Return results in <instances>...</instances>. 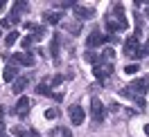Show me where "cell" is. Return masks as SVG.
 I'll return each mask as SVG.
<instances>
[{
  "mask_svg": "<svg viewBox=\"0 0 149 137\" xmlns=\"http://www.w3.org/2000/svg\"><path fill=\"white\" fill-rule=\"evenodd\" d=\"M93 74H95L97 81H106V79L113 74V63H104V61H100L97 65H93Z\"/></svg>",
  "mask_w": 149,
  "mask_h": 137,
  "instance_id": "6da1fadb",
  "label": "cell"
},
{
  "mask_svg": "<svg viewBox=\"0 0 149 137\" xmlns=\"http://www.w3.org/2000/svg\"><path fill=\"white\" fill-rule=\"evenodd\" d=\"M91 117H93L95 124H102L104 117H106V108L102 106L100 99H91Z\"/></svg>",
  "mask_w": 149,
  "mask_h": 137,
  "instance_id": "7a4b0ae2",
  "label": "cell"
},
{
  "mask_svg": "<svg viewBox=\"0 0 149 137\" xmlns=\"http://www.w3.org/2000/svg\"><path fill=\"white\" fill-rule=\"evenodd\" d=\"M127 88H129V90L133 92V94L142 97V94H145V92L149 90V74H147V76H140V79H136V81H131L129 85H127Z\"/></svg>",
  "mask_w": 149,
  "mask_h": 137,
  "instance_id": "3957f363",
  "label": "cell"
},
{
  "mask_svg": "<svg viewBox=\"0 0 149 137\" xmlns=\"http://www.w3.org/2000/svg\"><path fill=\"white\" fill-rule=\"evenodd\" d=\"M36 63V59L32 56V52H18V54L11 56V65H27V67H32V65Z\"/></svg>",
  "mask_w": 149,
  "mask_h": 137,
  "instance_id": "277c9868",
  "label": "cell"
},
{
  "mask_svg": "<svg viewBox=\"0 0 149 137\" xmlns=\"http://www.w3.org/2000/svg\"><path fill=\"white\" fill-rule=\"evenodd\" d=\"M138 50H140V45H138V36L133 34V36H129L127 41H124V54L129 56V59H138Z\"/></svg>",
  "mask_w": 149,
  "mask_h": 137,
  "instance_id": "5b68a950",
  "label": "cell"
},
{
  "mask_svg": "<svg viewBox=\"0 0 149 137\" xmlns=\"http://www.w3.org/2000/svg\"><path fill=\"white\" fill-rule=\"evenodd\" d=\"M27 11V2H14V7H11V14H9V23L11 25H18L20 23V14H25Z\"/></svg>",
  "mask_w": 149,
  "mask_h": 137,
  "instance_id": "8992f818",
  "label": "cell"
},
{
  "mask_svg": "<svg viewBox=\"0 0 149 137\" xmlns=\"http://www.w3.org/2000/svg\"><path fill=\"white\" fill-rule=\"evenodd\" d=\"M104 43H106V36H104L102 32H97V29H93V32H91V36L86 38V45L91 47V50H93V47L104 45Z\"/></svg>",
  "mask_w": 149,
  "mask_h": 137,
  "instance_id": "52a82bcc",
  "label": "cell"
},
{
  "mask_svg": "<svg viewBox=\"0 0 149 137\" xmlns=\"http://www.w3.org/2000/svg\"><path fill=\"white\" fill-rule=\"evenodd\" d=\"M72 11H74V16H77L79 20H88V18H93V16H95L93 7H84V5H74Z\"/></svg>",
  "mask_w": 149,
  "mask_h": 137,
  "instance_id": "ba28073f",
  "label": "cell"
},
{
  "mask_svg": "<svg viewBox=\"0 0 149 137\" xmlns=\"http://www.w3.org/2000/svg\"><path fill=\"white\" fill-rule=\"evenodd\" d=\"M68 115H70V121H72L74 126H81L84 124V108L81 106H70Z\"/></svg>",
  "mask_w": 149,
  "mask_h": 137,
  "instance_id": "9c48e42d",
  "label": "cell"
},
{
  "mask_svg": "<svg viewBox=\"0 0 149 137\" xmlns=\"http://www.w3.org/2000/svg\"><path fill=\"white\" fill-rule=\"evenodd\" d=\"M25 27L32 29V36H29L32 41H43V38H45V27H43V25H34V23H27Z\"/></svg>",
  "mask_w": 149,
  "mask_h": 137,
  "instance_id": "30bf717a",
  "label": "cell"
},
{
  "mask_svg": "<svg viewBox=\"0 0 149 137\" xmlns=\"http://www.w3.org/2000/svg\"><path fill=\"white\" fill-rule=\"evenodd\" d=\"M29 106H32V101H29L27 97H23V94H20V99L16 101V112H18L20 117H25V115L29 112Z\"/></svg>",
  "mask_w": 149,
  "mask_h": 137,
  "instance_id": "8fae6325",
  "label": "cell"
},
{
  "mask_svg": "<svg viewBox=\"0 0 149 137\" xmlns=\"http://www.w3.org/2000/svg\"><path fill=\"white\" fill-rule=\"evenodd\" d=\"M43 18H45L47 25H59L63 16H61V11H45V14H43Z\"/></svg>",
  "mask_w": 149,
  "mask_h": 137,
  "instance_id": "7c38bea8",
  "label": "cell"
},
{
  "mask_svg": "<svg viewBox=\"0 0 149 137\" xmlns=\"http://www.w3.org/2000/svg\"><path fill=\"white\" fill-rule=\"evenodd\" d=\"M27 83H29L27 76H20V79H16V81H14V85H11V92H14V94H20V92L27 88Z\"/></svg>",
  "mask_w": 149,
  "mask_h": 137,
  "instance_id": "4fadbf2b",
  "label": "cell"
},
{
  "mask_svg": "<svg viewBox=\"0 0 149 137\" xmlns=\"http://www.w3.org/2000/svg\"><path fill=\"white\" fill-rule=\"evenodd\" d=\"M104 25H106V29H109V36H113L115 32H120V29H122V25L115 18H111V16H106V23H104Z\"/></svg>",
  "mask_w": 149,
  "mask_h": 137,
  "instance_id": "5bb4252c",
  "label": "cell"
},
{
  "mask_svg": "<svg viewBox=\"0 0 149 137\" xmlns=\"http://www.w3.org/2000/svg\"><path fill=\"white\" fill-rule=\"evenodd\" d=\"M16 76H18V67H16V65H7V67H5V72H2V79L9 83V81H14Z\"/></svg>",
  "mask_w": 149,
  "mask_h": 137,
  "instance_id": "9a60e30c",
  "label": "cell"
},
{
  "mask_svg": "<svg viewBox=\"0 0 149 137\" xmlns=\"http://www.w3.org/2000/svg\"><path fill=\"white\" fill-rule=\"evenodd\" d=\"M36 94H43V97H52L54 92L50 90V85H47V83H38V85H36Z\"/></svg>",
  "mask_w": 149,
  "mask_h": 137,
  "instance_id": "2e32d148",
  "label": "cell"
},
{
  "mask_svg": "<svg viewBox=\"0 0 149 137\" xmlns=\"http://www.w3.org/2000/svg\"><path fill=\"white\" fill-rule=\"evenodd\" d=\"M59 45H61V41H59V36H54L52 38V45H50V54L54 56V59L59 56Z\"/></svg>",
  "mask_w": 149,
  "mask_h": 137,
  "instance_id": "e0dca14e",
  "label": "cell"
},
{
  "mask_svg": "<svg viewBox=\"0 0 149 137\" xmlns=\"http://www.w3.org/2000/svg\"><path fill=\"white\" fill-rule=\"evenodd\" d=\"M16 41H18V32H9V34L5 36V45H7V47H11L14 43H16Z\"/></svg>",
  "mask_w": 149,
  "mask_h": 137,
  "instance_id": "ac0fdd59",
  "label": "cell"
},
{
  "mask_svg": "<svg viewBox=\"0 0 149 137\" xmlns=\"http://www.w3.org/2000/svg\"><path fill=\"white\" fill-rule=\"evenodd\" d=\"M65 29H68L70 34H74V36H77V34L81 32V23H68V25H65Z\"/></svg>",
  "mask_w": 149,
  "mask_h": 137,
  "instance_id": "d6986e66",
  "label": "cell"
},
{
  "mask_svg": "<svg viewBox=\"0 0 149 137\" xmlns=\"http://www.w3.org/2000/svg\"><path fill=\"white\" fill-rule=\"evenodd\" d=\"M86 61L93 63V65H97V63H100V54H95L93 50H88V52H86Z\"/></svg>",
  "mask_w": 149,
  "mask_h": 137,
  "instance_id": "ffe728a7",
  "label": "cell"
},
{
  "mask_svg": "<svg viewBox=\"0 0 149 137\" xmlns=\"http://www.w3.org/2000/svg\"><path fill=\"white\" fill-rule=\"evenodd\" d=\"M11 135H14V137H27L29 133L23 126H14V128H11Z\"/></svg>",
  "mask_w": 149,
  "mask_h": 137,
  "instance_id": "44dd1931",
  "label": "cell"
},
{
  "mask_svg": "<svg viewBox=\"0 0 149 137\" xmlns=\"http://www.w3.org/2000/svg\"><path fill=\"white\" fill-rule=\"evenodd\" d=\"M59 108H50V110H45V119H59Z\"/></svg>",
  "mask_w": 149,
  "mask_h": 137,
  "instance_id": "7402d4cb",
  "label": "cell"
},
{
  "mask_svg": "<svg viewBox=\"0 0 149 137\" xmlns=\"http://www.w3.org/2000/svg\"><path fill=\"white\" fill-rule=\"evenodd\" d=\"M142 56H149V41H147V43H142L140 50H138V59H142Z\"/></svg>",
  "mask_w": 149,
  "mask_h": 137,
  "instance_id": "603a6c76",
  "label": "cell"
},
{
  "mask_svg": "<svg viewBox=\"0 0 149 137\" xmlns=\"http://www.w3.org/2000/svg\"><path fill=\"white\" fill-rule=\"evenodd\" d=\"M77 2H70V0H61V2H56V9H68V7H74Z\"/></svg>",
  "mask_w": 149,
  "mask_h": 137,
  "instance_id": "cb8c5ba5",
  "label": "cell"
},
{
  "mask_svg": "<svg viewBox=\"0 0 149 137\" xmlns=\"http://www.w3.org/2000/svg\"><path fill=\"white\" fill-rule=\"evenodd\" d=\"M138 70H140V65H136V63H129L127 67H124V72H127V74H136Z\"/></svg>",
  "mask_w": 149,
  "mask_h": 137,
  "instance_id": "d4e9b609",
  "label": "cell"
},
{
  "mask_svg": "<svg viewBox=\"0 0 149 137\" xmlns=\"http://www.w3.org/2000/svg\"><path fill=\"white\" fill-rule=\"evenodd\" d=\"M32 43H34V41H32V38H23V41H20V45H23V50H29V47H32Z\"/></svg>",
  "mask_w": 149,
  "mask_h": 137,
  "instance_id": "484cf974",
  "label": "cell"
},
{
  "mask_svg": "<svg viewBox=\"0 0 149 137\" xmlns=\"http://www.w3.org/2000/svg\"><path fill=\"white\" fill-rule=\"evenodd\" d=\"M9 27H11L9 18H0V29H9Z\"/></svg>",
  "mask_w": 149,
  "mask_h": 137,
  "instance_id": "4316f807",
  "label": "cell"
},
{
  "mask_svg": "<svg viewBox=\"0 0 149 137\" xmlns=\"http://www.w3.org/2000/svg\"><path fill=\"white\" fill-rule=\"evenodd\" d=\"M61 81H63V76H61V74H56V76H52V85H59Z\"/></svg>",
  "mask_w": 149,
  "mask_h": 137,
  "instance_id": "83f0119b",
  "label": "cell"
},
{
  "mask_svg": "<svg viewBox=\"0 0 149 137\" xmlns=\"http://www.w3.org/2000/svg\"><path fill=\"white\" fill-rule=\"evenodd\" d=\"M59 135H61V137H72V133H70L68 128H61V133H59Z\"/></svg>",
  "mask_w": 149,
  "mask_h": 137,
  "instance_id": "f1b7e54d",
  "label": "cell"
},
{
  "mask_svg": "<svg viewBox=\"0 0 149 137\" xmlns=\"http://www.w3.org/2000/svg\"><path fill=\"white\" fill-rule=\"evenodd\" d=\"M106 43H118V36H106Z\"/></svg>",
  "mask_w": 149,
  "mask_h": 137,
  "instance_id": "f546056e",
  "label": "cell"
},
{
  "mask_svg": "<svg viewBox=\"0 0 149 137\" xmlns=\"http://www.w3.org/2000/svg\"><path fill=\"white\" fill-rule=\"evenodd\" d=\"M5 112H7V110H5V106H0V119L5 117Z\"/></svg>",
  "mask_w": 149,
  "mask_h": 137,
  "instance_id": "4dcf8cb0",
  "label": "cell"
},
{
  "mask_svg": "<svg viewBox=\"0 0 149 137\" xmlns=\"http://www.w3.org/2000/svg\"><path fill=\"white\" fill-rule=\"evenodd\" d=\"M2 133H5V124L0 121V135H2Z\"/></svg>",
  "mask_w": 149,
  "mask_h": 137,
  "instance_id": "1f68e13d",
  "label": "cell"
},
{
  "mask_svg": "<svg viewBox=\"0 0 149 137\" xmlns=\"http://www.w3.org/2000/svg\"><path fill=\"white\" fill-rule=\"evenodd\" d=\"M5 9V0H0V11Z\"/></svg>",
  "mask_w": 149,
  "mask_h": 137,
  "instance_id": "d6a6232c",
  "label": "cell"
},
{
  "mask_svg": "<svg viewBox=\"0 0 149 137\" xmlns=\"http://www.w3.org/2000/svg\"><path fill=\"white\" fill-rule=\"evenodd\" d=\"M145 133H147V135H149V124H147V126H145Z\"/></svg>",
  "mask_w": 149,
  "mask_h": 137,
  "instance_id": "836d02e7",
  "label": "cell"
},
{
  "mask_svg": "<svg viewBox=\"0 0 149 137\" xmlns=\"http://www.w3.org/2000/svg\"><path fill=\"white\" fill-rule=\"evenodd\" d=\"M147 16H149V7H147Z\"/></svg>",
  "mask_w": 149,
  "mask_h": 137,
  "instance_id": "e575fe53",
  "label": "cell"
}]
</instances>
